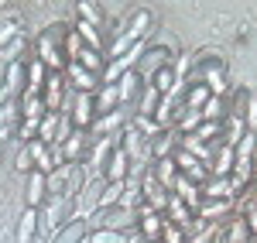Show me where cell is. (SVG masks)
<instances>
[{
	"instance_id": "d6986e66",
	"label": "cell",
	"mask_w": 257,
	"mask_h": 243,
	"mask_svg": "<svg viewBox=\"0 0 257 243\" xmlns=\"http://www.w3.org/2000/svg\"><path fill=\"white\" fill-rule=\"evenodd\" d=\"M127 171H131V161H127V154L117 147V151L110 154V161H106L103 182H127Z\"/></svg>"
},
{
	"instance_id": "7402d4cb",
	"label": "cell",
	"mask_w": 257,
	"mask_h": 243,
	"mask_svg": "<svg viewBox=\"0 0 257 243\" xmlns=\"http://www.w3.org/2000/svg\"><path fill=\"white\" fill-rule=\"evenodd\" d=\"M28 151H31V161H35V168H38L41 175H52V171H55V161H52L48 144H41L38 137H35V141H28Z\"/></svg>"
},
{
	"instance_id": "52a82bcc",
	"label": "cell",
	"mask_w": 257,
	"mask_h": 243,
	"mask_svg": "<svg viewBox=\"0 0 257 243\" xmlns=\"http://www.w3.org/2000/svg\"><path fill=\"white\" fill-rule=\"evenodd\" d=\"M72 127L76 130H89L93 120H96V100L89 93H76V103H72Z\"/></svg>"
},
{
	"instance_id": "4fadbf2b",
	"label": "cell",
	"mask_w": 257,
	"mask_h": 243,
	"mask_svg": "<svg viewBox=\"0 0 257 243\" xmlns=\"http://www.w3.org/2000/svg\"><path fill=\"white\" fill-rule=\"evenodd\" d=\"M138 96H141V79H138V72L131 69V72H123L117 79V100H120V106H131L134 110Z\"/></svg>"
},
{
	"instance_id": "b9f144b4",
	"label": "cell",
	"mask_w": 257,
	"mask_h": 243,
	"mask_svg": "<svg viewBox=\"0 0 257 243\" xmlns=\"http://www.w3.org/2000/svg\"><path fill=\"white\" fill-rule=\"evenodd\" d=\"M161 243H189V236H185L175 223L165 219V223H161Z\"/></svg>"
},
{
	"instance_id": "836d02e7",
	"label": "cell",
	"mask_w": 257,
	"mask_h": 243,
	"mask_svg": "<svg viewBox=\"0 0 257 243\" xmlns=\"http://www.w3.org/2000/svg\"><path fill=\"white\" fill-rule=\"evenodd\" d=\"M131 127H134L138 134H144L148 141H155V137L161 134V127H158V123L151 120V117H141V113H134V120H131Z\"/></svg>"
},
{
	"instance_id": "9c48e42d",
	"label": "cell",
	"mask_w": 257,
	"mask_h": 243,
	"mask_svg": "<svg viewBox=\"0 0 257 243\" xmlns=\"http://www.w3.org/2000/svg\"><path fill=\"white\" fill-rule=\"evenodd\" d=\"M65 72H69V86H72L76 93H89V96H93L99 86H103V82H99V76L86 72L79 62H69V65H65Z\"/></svg>"
},
{
	"instance_id": "4316f807",
	"label": "cell",
	"mask_w": 257,
	"mask_h": 243,
	"mask_svg": "<svg viewBox=\"0 0 257 243\" xmlns=\"http://www.w3.org/2000/svg\"><path fill=\"white\" fill-rule=\"evenodd\" d=\"M226 113H230V106H226V96H209V103L202 106V120L223 123V120H226Z\"/></svg>"
},
{
	"instance_id": "83f0119b",
	"label": "cell",
	"mask_w": 257,
	"mask_h": 243,
	"mask_svg": "<svg viewBox=\"0 0 257 243\" xmlns=\"http://www.w3.org/2000/svg\"><path fill=\"white\" fill-rule=\"evenodd\" d=\"M76 35L82 38V45H86V48H93V52H99V55H103V38H99V28H93V24L79 21V24H76Z\"/></svg>"
},
{
	"instance_id": "d6a6232c",
	"label": "cell",
	"mask_w": 257,
	"mask_h": 243,
	"mask_svg": "<svg viewBox=\"0 0 257 243\" xmlns=\"http://www.w3.org/2000/svg\"><path fill=\"white\" fill-rule=\"evenodd\" d=\"M223 236H226V243H250V240H254V236H250V229H247V223H243L240 216L226 226V233H223Z\"/></svg>"
},
{
	"instance_id": "44dd1931",
	"label": "cell",
	"mask_w": 257,
	"mask_h": 243,
	"mask_svg": "<svg viewBox=\"0 0 257 243\" xmlns=\"http://www.w3.org/2000/svg\"><path fill=\"white\" fill-rule=\"evenodd\" d=\"M45 195H48V188H45V175H41L38 168L28 171V209H41V205H45Z\"/></svg>"
},
{
	"instance_id": "ee69618b",
	"label": "cell",
	"mask_w": 257,
	"mask_h": 243,
	"mask_svg": "<svg viewBox=\"0 0 257 243\" xmlns=\"http://www.w3.org/2000/svg\"><path fill=\"white\" fill-rule=\"evenodd\" d=\"M79 21L99 28V7H96V4H79Z\"/></svg>"
},
{
	"instance_id": "2e32d148",
	"label": "cell",
	"mask_w": 257,
	"mask_h": 243,
	"mask_svg": "<svg viewBox=\"0 0 257 243\" xmlns=\"http://www.w3.org/2000/svg\"><path fill=\"white\" fill-rule=\"evenodd\" d=\"M89 182V171H86V164H65V199H76L82 192V185Z\"/></svg>"
},
{
	"instance_id": "7c38bea8",
	"label": "cell",
	"mask_w": 257,
	"mask_h": 243,
	"mask_svg": "<svg viewBox=\"0 0 257 243\" xmlns=\"http://www.w3.org/2000/svg\"><path fill=\"white\" fill-rule=\"evenodd\" d=\"M28 62V86H24V96H41V89H45V79H48V69H45V62L35 55V59H24ZM21 96V100H24Z\"/></svg>"
},
{
	"instance_id": "d590c367",
	"label": "cell",
	"mask_w": 257,
	"mask_h": 243,
	"mask_svg": "<svg viewBox=\"0 0 257 243\" xmlns=\"http://www.w3.org/2000/svg\"><path fill=\"white\" fill-rule=\"evenodd\" d=\"M55 127H59V113H45V117H41V127H38V141L41 144H52Z\"/></svg>"
},
{
	"instance_id": "7bdbcfd3",
	"label": "cell",
	"mask_w": 257,
	"mask_h": 243,
	"mask_svg": "<svg viewBox=\"0 0 257 243\" xmlns=\"http://www.w3.org/2000/svg\"><path fill=\"white\" fill-rule=\"evenodd\" d=\"M38 127H41V120H21L18 123V137L21 141H35V137H38Z\"/></svg>"
},
{
	"instance_id": "5bb4252c",
	"label": "cell",
	"mask_w": 257,
	"mask_h": 243,
	"mask_svg": "<svg viewBox=\"0 0 257 243\" xmlns=\"http://www.w3.org/2000/svg\"><path fill=\"white\" fill-rule=\"evenodd\" d=\"M178 141H182V134H178L175 127H172V130H161L158 137L151 141V158H155V161H161V158H172V154L178 151Z\"/></svg>"
},
{
	"instance_id": "5b68a950",
	"label": "cell",
	"mask_w": 257,
	"mask_h": 243,
	"mask_svg": "<svg viewBox=\"0 0 257 243\" xmlns=\"http://www.w3.org/2000/svg\"><path fill=\"white\" fill-rule=\"evenodd\" d=\"M165 65H172V52L168 48H161V45H155V48H144V55L138 59V79H141V86H151V79L158 76Z\"/></svg>"
},
{
	"instance_id": "f35d334b",
	"label": "cell",
	"mask_w": 257,
	"mask_h": 243,
	"mask_svg": "<svg viewBox=\"0 0 257 243\" xmlns=\"http://www.w3.org/2000/svg\"><path fill=\"white\" fill-rule=\"evenodd\" d=\"M89 243H131V236L117 229H96V233H89Z\"/></svg>"
},
{
	"instance_id": "e0dca14e",
	"label": "cell",
	"mask_w": 257,
	"mask_h": 243,
	"mask_svg": "<svg viewBox=\"0 0 257 243\" xmlns=\"http://www.w3.org/2000/svg\"><path fill=\"white\" fill-rule=\"evenodd\" d=\"M172 195H178L182 202L192 209V216L199 212V205H202V192H199V185H192L185 175H178V182H175V188H172Z\"/></svg>"
},
{
	"instance_id": "1f68e13d",
	"label": "cell",
	"mask_w": 257,
	"mask_h": 243,
	"mask_svg": "<svg viewBox=\"0 0 257 243\" xmlns=\"http://www.w3.org/2000/svg\"><path fill=\"white\" fill-rule=\"evenodd\" d=\"M192 137H199L202 144H213V141H223V123H213V120H202L196 127V134Z\"/></svg>"
},
{
	"instance_id": "d4e9b609",
	"label": "cell",
	"mask_w": 257,
	"mask_h": 243,
	"mask_svg": "<svg viewBox=\"0 0 257 243\" xmlns=\"http://www.w3.org/2000/svg\"><path fill=\"white\" fill-rule=\"evenodd\" d=\"M93 100H96V113H99V117L113 113V110L120 106V100H117V86H99Z\"/></svg>"
},
{
	"instance_id": "ffe728a7",
	"label": "cell",
	"mask_w": 257,
	"mask_h": 243,
	"mask_svg": "<svg viewBox=\"0 0 257 243\" xmlns=\"http://www.w3.org/2000/svg\"><path fill=\"white\" fill-rule=\"evenodd\" d=\"M86 236H89V226H86V219H69V223L62 226L55 236H52V243H82Z\"/></svg>"
},
{
	"instance_id": "6da1fadb",
	"label": "cell",
	"mask_w": 257,
	"mask_h": 243,
	"mask_svg": "<svg viewBox=\"0 0 257 243\" xmlns=\"http://www.w3.org/2000/svg\"><path fill=\"white\" fill-rule=\"evenodd\" d=\"M69 35L65 24H55V28H45L38 38V59L45 62L48 72H62L65 69V55H62V41Z\"/></svg>"
},
{
	"instance_id": "30bf717a",
	"label": "cell",
	"mask_w": 257,
	"mask_h": 243,
	"mask_svg": "<svg viewBox=\"0 0 257 243\" xmlns=\"http://www.w3.org/2000/svg\"><path fill=\"white\" fill-rule=\"evenodd\" d=\"M62 89H65L62 72H48L45 89H41V103H45V110H48V113H59V106H62Z\"/></svg>"
},
{
	"instance_id": "ab89813d",
	"label": "cell",
	"mask_w": 257,
	"mask_h": 243,
	"mask_svg": "<svg viewBox=\"0 0 257 243\" xmlns=\"http://www.w3.org/2000/svg\"><path fill=\"white\" fill-rule=\"evenodd\" d=\"M151 86L158 89L161 96H165V93H172V86H175V72H172V65H165V69H161L158 76L151 79Z\"/></svg>"
},
{
	"instance_id": "60d3db41",
	"label": "cell",
	"mask_w": 257,
	"mask_h": 243,
	"mask_svg": "<svg viewBox=\"0 0 257 243\" xmlns=\"http://www.w3.org/2000/svg\"><path fill=\"white\" fill-rule=\"evenodd\" d=\"M45 188H48L52 195H62V192H65V164L55 168L52 175H45Z\"/></svg>"
},
{
	"instance_id": "8992f818",
	"label": "cell",
	"mask_w": 257,
	"mask_h": 243,
	"mask_svg": "<svg viewBox=\"0 0 257 243\" xmlns=\"http://www.w3.org/2000/svg\"><path fill=\"white\" fill-rule=\"evenodd\" d=\"M89 147H93L89 130H72V137L62 144V158H65V164H82L89 158Z\"/></svg>"
},
{
	"instance_id": "3957f363",
	"label": "cell",
	"mask_w": 257,
	"mask_h": 243,
	"mask_svg": "<svg viewBox=\"0 0 257 243\" xmlns=\"http://www.w3.org/2000/svg\"><path fill=\"white\" fill-rule=\"evenodd\" d=\"M148 24H151V14H148V11H138V14L131 18V24H127L117 38L110 41V62L120 59V55H127V52L141 41V35H144V28H148Z\"/></svg>"
},
{
	"instance_id": "74e56055",
	"label": "cell",
	"mask_w": 257,
	"mask_h": 243,
	"mask_svg": "<svg viewBox=\"0 0 257 243\" xmlns=\"http://www.w3.org/2000/svg\"><path fill=\"white\" fill-rule=\"evenodd\" d=\"M72 130H76V127H72V120L59 113V127H55V137H52V144H48V147H62V144L72 137Z\"/></svg>"
},
{
	"instance_id": "484cf974",
	"label": "cell",
	"mask_w": 257,
	"mask_h": 243,
	"mask_svg": "<svg viewBox=\"0 0 257 243\" xmlns=\"http://www.w3.org/2000/svg\"><path fill=\"white\" fill-rule=\"evenodd\" d=\"M243 134H247L243 117H226V120H223V144H226V147H237Z\"/></svg>"
},
{
	"instance_id": "f546056e",
	"label": "cell",
	"mask_w": 257,
	"mask_h": 243,
	"mask_svg": "<svg viewBox=\"0 0 257 243\" xmlns=\"http://www.w3.org/2000/svg\"><path fill=\"white\" fill-rule=\"evenodd\" d=\"M123 188H127V182H106L103 195H99V209H113V205H120Z\"/></svg>"
},
{
	"instance_id": "7a4b0ae2",
	"label": "cell",
	"mask_w": 257,
	"mask_h": 243,
	"mask_svg": "<svg viewBox=\"0 0 257 243\" xmlns=\"http://www.w3.org/2000/svg\"><path fill=\"white\" fill-rule=\"evenodd\" d=\"M69 209H72V199H65V195H52L48 202L38 209V233L41 236H55L62 226H65V216H69Z\"/></svg>"
},
{
	"instance_id": "ba28073f",
	"label": "cell",
	"mask_w": 257,
	"mask_h": 243,
	"mask_svg": "<svg viewBox=\"0 0 257 243\" xmlns=\"http://www.w3.org/2000/svg\"><path fill=\"white\" fill-rule=\"evenodd\" d=\"M24 86H28V62L18 59V62L7 65V76H4V93H7V100L24 96Z\"/></svg>"
},
{
	"instance_id": "f6af8a7d",
	"label": "cell",
	"mask_w": 257,
	"mask_h": 243,
	"mask_svg": "<svg viewBox=\"0 0 257 243\" xmlns=\"http://www.w3.org/2000/svg\"><path fill=\"white\" fill-rule=\"evenodd\" d=\"M243 123H247V134H257V100H254V96H250V103H247Z\"/></svg>"
},
{
	"instance_id": "7dc6e473",
	"label": "cell",
	"mask_w": 257,
	"mask_h": 243,
	"mask_svg": "<svg viewBox=\"0 0 257 243\" xmlns=\"http://www.w3.org/2000/svg\"><path fill=\"white\" fill-rule=\"evenodd\" d=\"M243 223H247V229H250V236H257V205L243 216Z\"/></svg>"
},
{
	"instance_id": "8d00e7d4",
	"label": "cell",
	"mask_w": 257,
	"mask_h": 243,
	"mask_svg": "<svg viewBox=\"0 0 257 243\" xmlns=\"http://www.w3.org/2000/svg\"><path fill=\"white\" fill-rule=\"evenodd\" d=\"M254 147H257V134H243V137H240V144L233 147L237 161H250V158H254Z\"/></svg>"
},
{
	"instance_id": "277c9868",
	"label": "cell",
	"mask_w": 257,
	"mask_h": 243,
	"mask_svg": "<svg viewBox=\"0 0 257 243\" xmlns=\"http://www.w3.org/2000/svg\"><path fill=\"white\" fill-rule=\"evenodd\" d=\"M103 188H106V182H103V178H89V182L82 185V192L72 199L69 219H89V216L99 209V195H103Z\"/></svg>"
},
{
	"instance_id": "c3c4849f",
	"label": "cell",
	"mask_w": 257,
	"mask_h": 243,
	"mask_svg": "<svg viewBox=\"0 0 257 243\" xmlns=\"http://www.w3.org/2000/svg\"><path fill=\"white\" fill-rule=\"evenodd\" d=\"M7 137H11V127H0V144L7 141Z\"/></svg>"
},
{
	"instance_id": "8fae6325",
	"label": "cell",
	"mask_w": 257,
	"mask_h": 243,
	"mask_svg": "<svg viewBox=\"0 0 257 243\" xmlns=\"http://www.w3.org/2000/svg\"><path fill=\"white\" fill-rule=\"evenodd\" d=\"M165 212H168V223H175L178 229L189 236V229H192V219H196V216H192V209L182 202L178 195H168V205H165Z\"/></svg>"
},
{
	"instance_id": "ac0fdd59",
	"label": "cell",
	"mask_w": 257,
	"mask_h": 243,
	"mask_svg": "<svg viewBox=\"0 0 257 243\" xmlns=\"http://www.w3.org/2000/svg\"><path fill=\"white\" fill-rule=\"evenodd\" d=\"M151 175H155V182H158L165 192H172V188H175V182H178V168H175V161H172V158L155 161V164H151Z\"/></svg>"
},
{
	"instance_id": "4dcf8cb0",
	"label": "cell",
	"mask_w": 257,
	"mask_h": 243,
	"mask_svg": "<svg viewBox=\"0 0 257 243\" xmlns=\"http://www.w3.org/2000/svg\"><path fill=\"white\" fill-rule=\"evenodd\" d=\"M48 110H45V103H41V96H24L21 100V120H41Z\"/></svg>"
},
{
	"instance_id": "e575fe53",
	"label": "cell",
	"mask_w": 257,
	"mask_h": 243,
	"mask_svg": "<svg viewBox=\"0 0 257 243\" xmlns=\"http://www.w3.org/2000/svg\"><path fill=\"white\" fill-rule=\"evenodd\" d=\"M79 52H82V38L76 35V31H69V35H65V41H62V55H65V65L79 59Z\"/></svg>"
},
{
	"instance_id": "bcb514c9",
	"label": "cell",
	"mask_w": 257,
	"mask_h": 243,
	"mask_svg": "<svg viewBox=\"0 0 257 243\" xmlns=\"http://www.w3.org/2000/svg\"><path fill=\"white\" fill-rule=\"evenodd\" d=\"M14 168H18V171H31V168H35V161H31V151H28V144H24V147L18 151V158H14Z\"/></svg>"
},
{
	"instance_id": "cb8c5ba5",
	"label": "cell",
	"mask_w": 257,
	"mask_h": 243,
	"mask_svg": "<svg viewBox=\"0 0 257 243\" xmlns=\"http://www.w3.org/2000/svg\"><path fill=\"white\" fill-rule=\"evenodd\" d=\"M158 100H161V93L155 89V86H141V96H138V103H134V113H141V117H155Z\"/></svg>"
},
{
	"instance_id": "f1b7e54d",
	"label": "cell",
	"mask_w": 257,
	"mask_h": 243,
	"mask_svg": "<svg viewBox=\"0 0 257 243\" xmlns=\"http://www.w3.org/2000/svg\"><path fill=\"white\" fill-rule=\"evenodd\" d=\"M76 62H79L86 72H93V76H99V72L106 69L103 55H99V52H93V48H86V45H82V52H79V59H76Z\"/></svg>"
},
{
	"instance_id": "603a6c76",
	"label": "cell",
	"mask_w": 257,
	"mask_h": 243,
	"mask_svg": "<svg viewBox=\"0 0 257 243\" xmlns=\"http://www.w3.org/2000/svg\"><path fill=\"white\" fill-rule=\"evenodd\" d=\"M38 236V209H24L18 219V243H35Z\"/></svg>"
},
{
	"instance_id": "9a60e30c",
	"label": "cell",
	"mask_w": 257,
	"mask_h": 243,
	"mask_svg": "<svg viewBox=\"0 0 257 243\" xmlns=\"http://www.w3.org/2000/svg\"><path fill=\"white\" fill-rule=\"evenodd\" d=\"M199 192H202V199H206V202L237 199V195H233V185H230V178H206V182L199 185Z\"/></svg>"
}]
</instances>
